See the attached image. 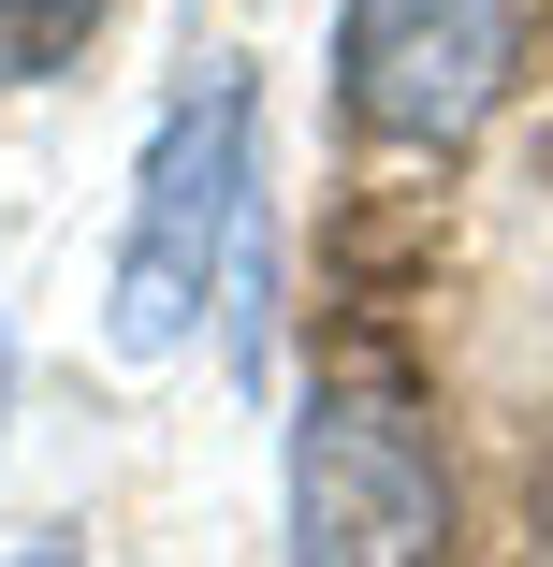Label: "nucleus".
I'll return each instance as SVG.
<instances>
[{"instance_id":"obj_1","label":"nucleus","mask_w":553,"mask_h":567,"mask_svg":"<svg viewBox=\"0 0 553 567\" xmlns=\"http://www.w3.org/2000/svg\"><path fill=\"white\" fill-rule=\"evenodd\" d=\"M248 132H263L248 73H204L175 117L146 132L132 234H117V277H102V350H117V364H175L204 334V306L234 291V248H248Z\"/></svg>"},{"instance_id":"obj_2","label":"nucleus","mask_w":553,"mask_h":567,"mask_svg":"<svg viewBox=\"0 0 553 567\" xmlns=\"http://www.w3.org/2000/svg\"><path fill=\"white\" fill-rule=\"evenodd\" d=\"M437 538H452V481L408 393L320 379L291 422V567H437Z\"/></svg>"},{"instance_id":"obj_3","label":"nucleus","mask_w":553,"mask_h":567,"mask_svg":"<svg viewBox=\"0 0 553 567\" xmlns=\"http://www.w3.org/2000/svg\"><path fill=\"white\" fill-rule=\"evenodd\" d=\"M524 59V0H350L336 16V102L379 146H467Z\"/></svg>"},{"instance_id":"obj_4","label":"nucleus","mask_w":553,"mask_h":567,"mask_svg":"<svg viewBox=\"0 0 553 567\" xmlns=\"http://www.w3.org/2000/svg\"><path fill=\"white\" fill-rule=\"evenodd\" d=\"M102 16H117V0H0V87H44Z\"/></svg>"},{"instance_id":"obj_5","label":"nucleus","mask_w":553,"mask_h":567,"mask_svg":"<svg viewBox=\"0 0 553 567\" xmlns=\"http://www.w3.org/2000/svg\"><path fill=\"white\" fill-rule=\"evenodd\" d=\"M0 408H16V350H0Z\"/></svg>"},{"instance_id":"obj_6","label":"nucleus","mask_w":553,"mask_h":567,"mask_svg":"<svg viewBox=\"0 0 553 567\" xmlns=\"http://www.w3.org/2000/svg\"><path fill=\"white\" fill-rule=\"evenodd\" d=\"M30 567H59V553H30Z\"/></svg>"}]
</instances>
